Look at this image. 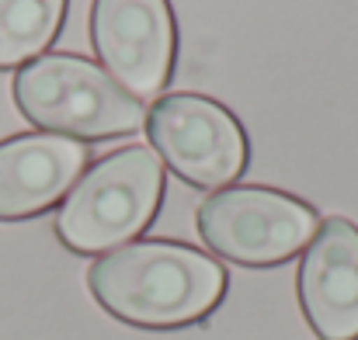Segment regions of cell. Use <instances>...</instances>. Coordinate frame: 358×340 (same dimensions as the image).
I'll return each instance as SVG.
<instances>
[{
  "label": "cell",
  "mask_w": 358,
  "mask_h": 340,
  "mask_svg": "<svg viewBox=\"0 0 358 340\" xmlns=\"http://www.w3.org/2000/svg\"><path fill=\"white\" fill-rule=\"evenodd\" d=\"M91 295L115 320L174 330L206 320L227 295V271L216 257L174 243L139 239L98 257L87 271Z\"/></svg>",
  "instance_id": "6da1fadb"
},
{
  "label": "cell",
  "mask_w": 358,
  "mask_h": 340,
  "mask_svg": "<svg viewBox=\"0 0 358 340\" xmlns=\"http://www.w3.org/2000/svg\"><path fill=\"white\" fill-rule=\"evenodd\" d=\"M167 191L164 163L150 146L101 156L63 198L56 236L73 253H112L150 226Z\"/></svg>",
  "instance_id": "7a4b0ae2"
},
{
  "label": "cell",
  "mask_w": 358,
  "mask_h": 340,
  "mask_svg": "<svg viewBox=\"0 0 358 340\" xmlns=\"http://www.w3.org/2000/svg\"><path fill=\"white\" fill-rule=\"evenodd\" d=\"M14 105L31 125L70 139H115L146 125L143 101L129 98L91 59L45 52L14 77Z\"/></svg>",
  "instance_id": "3957f363"
},
{
  "label": "cell",
  "mask_w": 358,
  "mask_h": 340,
  "mask_svg": "<svg viewBox=\"0 0 358 340\" xmlns=\"http://www.w3.org/2000/svg\"><path fill=\"white\" fill-rule=\"evenodd\" d=\"M195 226L206 246L220 257L247 267H271L310 246L320 216L289 191L240 184L209 195L199 205Z\"/></svg>",
  "instance_id": "277c9868"
},
{
  "label": "cell",
  "mask_w": 358,
  "mask_h": 340,
  "mask_svg": "<svg viewBox=\"0 0 358 340\" xmlns=\"http://www.w3.org/2000/svg\"><path fill=\"white\" fill-rule=\"evenodd\" d=\"M143 128L157 156L195 188H223L250 163V142L237 114L206 94H164Z\"/></svg>",
  "instance_id": "5b68a950"
},
{
  "label": "cell",
  "mask_w": 358,
  "mask_h": 340,
  "mask_svg": "<svg viewBox=\"0 0 358 340\" xmlns=\"http://www.w3.org/2000/svg\"><path fill=\"white\" fill-rule=\"evenodd\" d=\"M91 45L129 98H160L178 59L171 0H94Z\"/></svg>",
  "instance_id": "8992f818"
},
{
  "label": "cell",
  "mask_w": 358,
  "mask_h": 340,
  "mask_svg": "<svg viewBox=\"0 0 358 340\" xmlns=\"http://www.w3.org/2000/svg\"><path fill=\"white\" fill-rule=\"evenodd\" d=\"M299 306L320 340H358V226L320 223L299 264Z\"/></svg>",
  "instance_id": "52a82bcc"
},
{
  "label": "cell",
  "mask_w": 358,
  "mask_h": 340,
  "mask_svg": "<svg viewBox=\"0 0 358 340\" xmlns=\"http://www.w3.org/2000/svg\"><path fill=\"white\" fill-rule=\"evenodd\" d=\"M80 139L21 132L0 142V223H17L52 209L87 167Z\"/></svg>",
  "instance_id": "ba28073f"
},
{
  "label": "cell",
  "mask_w": 358,
  "mask_h": 340,
  "mask_svg": "<svg viewBox=\"0 0 358 340\" xmlns=\"http://www.w3.org/2000/svg\"><path fill=\"white\" fill-rule=\"evenodd\" d=\"M70 0H0V70H17L45 56L63 31Z\"/></svg>",
  "instance_id": "9c48e42d"
}]
</instances>
